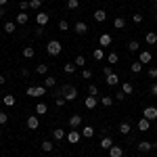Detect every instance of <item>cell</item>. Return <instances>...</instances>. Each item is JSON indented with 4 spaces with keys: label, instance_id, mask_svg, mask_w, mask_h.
I'll return each mask as SVG.
<instances>
[{
    "label": "cell",
    "instance_id": "6da1fadb",
    "mask_svg": "<svg viewBox=\"0 0 157 157\" xmlns=\"http://www.w3.org/2000/svg\"><path fill=\"white\" fill-rule=\"evenodd\" d=\"M55 97H63L65 101H69V103H71V101L78 98V90H75L73 86H69V84H63L59 90H57V94H55Z\"/></svg>",
    "mask_w": 157,
    "mask_h": 157
},
{
    "label": "cell",
    "instance_id": "7a4b0ae2",
    "mask_svg": "<svg viewBox=\"0 0 157 157\" xmlns=\"http://www.w3.org/2000/svg\"><path fill=\"white\" fill-rule=\"evenodd\" d=\"M61 50H63V46H61L59 40H50L48 44H46V52H48L50 57H57V55H61Z\"/></svg>",
    "mask_w": 157,
    "mask_h": 157
},
{
    "label": "cell",
    "instance_id": "3957f363",
    "mask_svg": "<svg viewBox=\"0 0 157 157\" xmlns=\"http://www.w3.org/2000/svg\"><path fill=\"white\" fill-rule=\"evenodd\" d=\"M46 90H48L46 86H29V88L25 90V94H27V97H44Z\"/></svg>",
    "mask_w": 157,
    "mask_h": 157
},
{
    "label": "cell",
    "instance_id": "277c9868",
    "mask_svg": "<svg viewBox=\"0 0 157 157\" xmlns=\"http://www.w3.org/2000/svg\"><path fill=\"white\" fill-rule=\"evenodd\" d=\"M65 140L71 143V145H78V143L82 140V132H80V130H69L67 136H65Z\"/></svg>",
    "mask_w": 157,
    "mask_h": 157
},
{
    "label": "cell",
    "instance_id": "5b68a950",
    "mask_svg": "<svg viewBox=\"0 0 157 157\" xmlns=\"http://www.w3.org/2000/svg\"><path fill=\"white\" fill-rule=\"evenodd\" d=\"M48 21H50V15H48V13H42V11L36 13V23H38V27H46V25H48Z\"/></svg>",
    "mask_w": 157,
    "mask_h": 157
},
{
    "label": "cell",
    "instance_id": "8992f818",
    "mask_svg": "<svg viewBox=\"0 0 157 157\" xmlns=\"http://www.w3.org/2000/svg\"><path fill=\"white\" fill-rule=\"evenodd\" d=\"M143 117H147L149 121L157 120V107H153V105H149V107L143 109Z\"/></svg>",
    "mask_w": 157,
    "mask_h": 157
},
{
    "label": "cell",
    "instance_id": "52a82bcc",
    "mask_svg": "<svg viewBox=\"0 0 157 157\" xmlns=\"http://www.w3.org/2000/svg\"><path fill=\"white\" fill-rule=\"evenodd\" d=\"M67 124H69V128H71V130H80V128H82V117H80L78 113H73Z\"/></svg>",
    "mask_w": 157,
    "mask_h": 157
},
{
    "label": "cell",
    "instance_id": "ba28073f",
    "mask_svg": "<svg viewBox=\"0 0 157 157\" xmlns=\"http://www.w3.org/2000/svg\"><path fill=\"white\" fill-rule=\"evenodd\" d=\"M25 126H27L29 130H38V128H40V117H38V115H29L27 121H25Z\"/></svg>",
    "mask_w": 157,
    "mask_h": 157
},
{
    "label": "cell",
    "instance_id": "9c48e42d",
    "mask_svg": "<svg viewBox=\"0 0 157 157\" xmlns=\"http://www.w3.org/2000/svg\"><path fill=\"white\" fill-rule=\"evenodd\" d=\"M73 32H75L78 36H84L86 32H88V25H86L84 21H75V23H73Z\"/></svg>",
    "mask_w": 157,
    "mask_h": 157
},
{
    "label": "cell",
    "instance_id": "30bf717a",
    "mask_svg": "<svg viewBox=\"0 0 157 157\" xmlns=\"http://www.w3.org/2000/svg\"><path fill=\"white\" fill-rule=\"evenodd\" d=\"M80 132H82V138H92L97 130H94V126H82V130H80Z\"/></svg>",
    "mask_w": 157,
    "mask_h": 157
},
{
    "label": "cell",
    "instance_id": "8fae6325",
    "mask_svg": "<svg viewBox=\"0 0 157 157\" xmlns=\"http://www.w3.org/2000/svg\"><path fill=\"white\" fill-rule=\"evenodd\" d=\"M98 147H101V149H105V151H109V149L113 147V138H111V136H103V138H101V143H98Z\"/></svg>",
    "mask_w": 157,
    "mask_h": 157
},
{
    "label": "cell",
    "instance_id": "7c38bea8",
    "mask_svg": "<svg viewBox=\"0 0 157 157\" xmlns=\"http://www.w3.org/2000/svg\"><path fill=\"white\" fill-rule=\"evenodd\" d=\"M40 149L44 151V153H52L55 151V140H42V145H40Z\"/></svg>",
    "mask_w": 157,
    "mask_h": 157
},
{
    "label": "cell",
    "instance_id": "4fadbf2b",
    "mask_svg": "<svg viewBox=\"0 0 157 157\" xmlns=\"http://www.w3.org/2000/svg\"><path fill=\"white\" fill-rule=\"evenodd\" d=\"M97 105H98V98H97V97H90V94L86 97V101H84V107H86V109H90V111H92Z\"/></svg>",
    "mask_w": 157,
    "mask_h": 157
},
{
    "label": "cell",
    "instance_id": "5bb4252c",
    "mask_svg": "<svg viewBox=\"0 0 157 157\" xmlns=\"http://www.w3.org/2000/svg\"><path fill=\"white\" fill-rule=\"evenodd\" d=\"M105 82H107V86H117L120 84V75L117 73H109V75H105Z\"/></svg>",
    "mask_w": 157,
    "mask_h": 157
},
{
    "label": "cell",
    "instance_id": "9a60e30c",
    "mask_svg": "<svg viewBox=\"0 0 157 157\" xmlns=\"http://www.w3.org/2000/svg\"><path fill=\"white\" fill-rule=\"evenodd\" d=\"M27 21H29V15H27V13H17V17H15V23L17 25H25L27 23Z\"/></svg>",
    "mask_w": 157,
    "mask_h": 157
},
{
    "label": "cell",
    "instance_id": "2e32d148",
    "mask_svg": "<svg viewBox=\"0 0 157 157\" xmlns=\"http://www.w3.org/2000/svg\"><path fill=\"white\" fill-rule=\"evenodd\" d=\"M92 15H94V21H98V23H103V21L107 19V11H105V9H97Z\"/></svg>",
    "mask_w": 157,
    "mask_h": 157
},
{
    "label": "cell",
    "instance_id": "e0dca14e",
    "mask_svg": "<svg viewBox=\"0 0 157 157\" xmlns=\"http://www.w3.org/2000/svg\"><path fill=\"white\" fill-rule=\"evenodd\" d=\"M111 42H113L111 34H101V36H98V44H101V46H111Z\"/></svg>",
    "mask_w": 157,
    "mask_h": 157
},
{
    "label": "cell",
    "instance_id": "ac0fdd59",
    "mask_svg": "<svg viewBox=\"0 0 157 157\" xmlns=\"http://www.w3.org/2000/svg\"><path fill=\"white\" fill-rule=\"evenodd\" d=\"M65 136H67V132H65V130H61V128L52 130V140H55V143H59V140H65Z\"/></svg>",
    "mask_w": 157,
    "mask_h": 157
},
{
    "label": "cell",
    "instance_id": "d6986e66",
    "mask_svg": "<svg viewBox=\"0 0 157 157\" xmlns=\"http://www.w3.org/2000/svg\"><path fill=\"white\" fill-rule=\"evenodd\" d=\"M153 149V143H149V140H140L138 143V153H149Z\"/></svg>",
    "mask_w": 157,
    "mask_h": 157
},
{
    "label": "cell",
    "instance_id": "ffe728a7",
    "mask_svg": "<svg viewBox=\"0 0 157 157\" xmlns=\"http://www.w3.org/2000/svg\"><path fill=\"white\" fill-rule=\"evenodd\" d=\"M109 157H124V147L113 145L111 149H109Z\"/></svg>",
    "mask_w": 157,
    "mask_h": 157
},
{
    "label": "cell",
    "instance_id": "44dd1931",
    "mask_svg": "<svg viewBox=\"0 0 157 157\" xmlns=\"http://www.w3.org/2000/svg\"><path fill=\"white\" fill-rule=\"evenodd\" d=\"M121 92H124V94H126V97H130V94H132L134 92V84L132 82H124V84H121V88H120Z\"/></svg>",
    "mask_w": 157,
    "mask_h": 157
},
{
    "label": "cell",
    "instance_id": "7402d4cb",
    "mask_svg": "<svg viewBox=\"0 0 157 157\" xmlns=\"http://www.w3.org/2000/svg\"><path fill=\"white\" fill-rule=\"evenodd\" d=\"M149 128H151V121L147 120V117H140L138 120V130L140 132H149Z\"/></svg>",
    "mask_w": 157,
    "mask_h": 157
},
{
    "label": "cell",
    "instance_id": "603a6c76",
    "mask_svg": "<svg viewBox=\"0 0 157 157\" xmlns=\"http://www.w3.org/2000/svg\"><path fill=\"white\" fill-rule=\"evenodd\" d=\"M151 59H153V55L149 52V50H140V57H138V61L145 65V63H151Z\"/></svg>",
    "mask_w": 157,
    "mask_h": 157
},
{
    "label": "cell",
    "instance_id": "cb8c5ba5",
    "mask_svg": "<svg viewBox=\"0 0 157 157\" xmlns=\"http://www.w3.org/2000/svg\"><path fill=\"white\" fill-rule=\"evenodd\" d=\"M15 103H17V98L13 97V94H6V97H2V105H6V107H15Z\"/></svg>",
    "mask_w": 157,
    "mask_h": 157
},
{
    "label": "cell",
    "instance_id": "d4e9b609",
    "mask_svg": "<svg viewBox=\"0 0 157 157\" xmlns=\"http://www.w3.org/2000/svg\"><path fill=\"white\" fill-rule=\"evenodd\" d=\"M145 42H147V44H151V46H155V44H157V34H155V32H149V34L145 36Z\"/></svg>",
    "mask_w": 157,
    "mask_h": 157
},
{
    "label": "cell",
    "instance_id": "484cf974",
    "mask_svg": "<svg viewBox=\"0 0 157 157\" xmlns=\"http://www.w3.org/2000/svg\"><path fill=\"white\" fill-rule=\"evenodd\" d=\"M36 73L38 75H48V65H46V63H38Z\"/></svg>",
    "mask_w": 157,
    "mask_h": 157
},
{
    "label": "cell",
    "instance_id": "4316f807",
    "mask_svg": "<svg viewBox=\"0 0 157 157\" xmlns=\"http://www.w3.org/2000/svg\"><path fill=\"white\" fill-rule=\"evenodd\" d=\"M34 55H36L34 46H23V59H34Z\"/></svg>",
    "mask_w": 157,
    "mask_h": 157
},
{
    "label": "cell",
    "instance_id": "83f0119b",
    "mask_svg": "<svg viewBox=\"0 0 157 157\" xmlns=\"http://www.w3.org/2000/svg\"><path fill=\"white\" fill-rule=\"evenodd\" d=\"M113 27H115V29H124V27H126V19H124V17H115V19H113Z\"/></svg>",
    "mask_w": 157,
    "mask_h": 157
},
{
    "label": "cell",
    "instance_id": "f1b7e54d",
    "mask_svg": "<svg viewBox=\"0 0 157 157\" xmlns=\"http://www.w3.org/2000/svg\"><path fill=\"white\" fill-rule=\"evenodd\" d=\"M4 32H6V34H15V32H17V23H15V21H6V23H4Z\"/></svg>",
    "mask_w": 157,
    "mask_h": 157
},
{
    "label": "cell",
    "instance_id": "f546056e",
    "mask_svg": "<svg viewBox=\"0 0 157 157\" xmlns=\"http://www.w3.org/2000/svg\"><path fill=\"white\" fill-rule=\"evenodd\" d=\"M128 50H130V52H138V50H140V42H138V40H130V42H128Z\"/></svg>",
    "mask_w": 157,
    "mask_h": 157
},
{
    "label": "cell",
    "instance_id": "4dcf8cb0",
    "mask_svg": "<svg viewBox=\"0 0 157 157\" xmlns=\"http://www.w3.org/2000/svg\"><path fill=\"white\" fill-rule=\"evenodd\" d=\"M92 59L103 61V59H105V50L101 48V46H98V48H94V50H92Z\"/></svg>",
    "mask_w": 157,
    "mask_h": 157
},
{
    "label": "cell",
    "instance_id": "1f68e13d",
    "mask_svg": "<svg viewBox=\"0 0 157 157\" xmlns=\"http://www.w3.org/2000/svg\"><path fill=\"white\" fill-rule=\"evenodd\" d=\"M55 84H57V78H55V75H46V78H44V86H46V88H55Z\"/></svg>",
    "mask_w": 157,
    "mask_h": 157
},
{
    "label": "cell",
    "instance_id": "d6a6232c",
    "mask_svg": "<svg viewBox=\"0 0 157 157\" xmlns=\"http://www.w3.org/2000/svg\"><path fill=\"white\" fill-rule=\"evenodd\" d=\"M113 103H115V98H113V97H101V105H103V107L109 109Z\"/></svg>",
    "mask_w": 157,
    "mask_h": 157
},
{
    "label": "cell",
    "instance_id": "836d02e7",
    "mask_svg": "<svg viewBox=\"0 0 157 157\" xmlns=\"http://www.w3.org/2000/svg\"><path fill=\"white\" fill-rule=\"evenodd\" d=\"M120 132L121 134H130V132H132V126H130L128 121H121V124H120Z\"/></svg>",
    "mask_w": 157,
    "mask_h": 157
},
{
    "label": "cell",
    "instance_id": "e575fe53",
    "mask_svg": "<svg viewBox=\"0 0 157 157\" xmlns=\"http://www.w3.org/2000/svg\"><path fill=\"white\" fill-rule=\"evenodd\" d=\"M46 111H48V105H46V103H38L36 105V113L38 115H44Z\"/></svg>",
    "mask_w": 157,
    "mask_h": 157
},
{
    "label": "cell",
    "instance_id": "d590c367",
    "mask_svg": "<svg viewBox=\"0 0 157 157\" xmlns=\"http://www.w3.org/2000/svg\"><path fill=\"white\" fill-rule=\"evenodd\" d=\"M140 69H143V63L140 61H134L132 65H130V71L132 73H140Z\"/></svg>",
    "mask_w": 157,
    "mask_h": 157
},
{
    "label": "cell",
    "instance_id": "8d00e7d4",
    "mask_svg": "<svg viewBox=\"0 0 157 157\" xmlns=\"http://www.w3.org/2000/svg\"><path fill=\"white\" fill-rule=\"evenodd\" d=\"M75 69H78L75 63H65V65H63V71L65 73H75Z\"/></svg>",
    "mask_w": 157,
    "mask_h": 157
},
{
    "label": "cell",
    "instance_id": "74e56055",
    "mask_svg": "<svg viewBox=\"0 0 157 157\" xmlns=\"http://www.w3.org/2000/svg\"><path fill=\"white\" fill-rule=\"evenodd\" d=\"M67 9L69 11H78L80 9V0H67Z\"/></svg>",
    "mask_w": 157,
    "mask_h": 157
},
{
    "label": "cell",
    "instance_id": "f35d334b",
    "mask_svg": "<svg viewBox=\"0 0 157 157\" xmlns=\"http://www.w3.org/2000/svg\"><path fill=\"white\" fill-rule=\"evenodd\" d=\"M73 63H75V67H84V65H86V57H84V55H78Z\"/></svg>",
    "mask_w": 157,
    "mask_h": 157
},
{
    "label": "cell",
    "instance_id": "ab89813d",
    "mask_svg": "<svg viewBox=\"0 0 157 157\" xmlns=\"http://www.w3.org/2000/svg\"><path fill=\"white\" fill-rule=\"evenodd\" d=\"M117 61H120L117 52H109V55H107V63H109V65H113V63H117Z\"/></svg>",
    "mask_w": 157,
    "mask_h": 157
},
{
    "label": "cell",
    "instance_id": "60d3db41",
    "mask_svg": "<svg viewBox=\"0 0 157 157\" xmlns=\"http://www.w3.org/2000/svg\"><path fill=\"white\" fill-rule=\"evenodd\" d=\"M40 6H42V0H29V9L32 11H40Z\"/></svg>",
    "mask_w": 157,
    "mask_h": 157
},
{
    "label": "cell",
    "instance_id": "b9f144b4",
    "mask_svg": "<svg viewBox=\"0 0 157 157\" xmlns=\"http://www.w3.org/2000/svg\"><path fill=\"white\" fill-rule=\"evenodd\" d=\"M59 32H69V21L61 19V21H59Z\"/></svg>",
    "mask_w": 157,
    "mask_h": 157
},
{
    "label": "cell",
    "instance_id": "7bdbcfd3",
    "mask_svg": "<svg viewBox=\"0 0 157 157\" xmlns=\"http://www.w3.org/2000/svg\"><path fill=\"white\" fill-rule=\"evenodd\" d=\"M143 19H145V17H143V13H134V15H132V21H134L136 25L143 23Z\"/></svg>",
    "mask_w": 157,
    "mask_h": 157
},
{
    "label": "cell",
    "instance_id": "ee69618b",
    "mask_svg": "<svg viewBox=\"0 0 157 157\" xmlns=\"http://www.w3.org/2000/svg\"><path fill=\"white\" fill-rule=\"evenodd\" d=\"M88 94H90V97H97V94H98V86L90 84V86H88Z\"/></svg>",
    "mask_w": 157,
    "mask_h": 157
},
{
    "label": "cell",
    "instance_id": "f6af8a7d",
    "mask_svg": "<svg viewBox=\"0 0 157 157\" xmlns=\"http://www.w3.org/2000/svg\"><path fill=\"white\" fill-rule=\"evenodd\" d=\"M19 9H21L23 13H27L29 11V0H21V2H19Z\"/></svg>",
    "mask_w": 157,
    "mask_h": 157
},
{
    "label": "cell",
    "instance_id": "bcb514c9",
    "mask_svg": "<svg viewBox=\"0 0 157 157\" xmlns=\"http://www.w3.org/2000/svg\"><path fill=\"white\" fill-rule=\"evenodd\" d=\"M55 103H57V107H65V103H67V101H65L63 97H55Z\"/></svg>",
    "mask_w": 157,
    "mask_h": 157
},
{
    "label": "cell",
    "instance_id": "7dc6e473",
    "mask_svg": "<svg viewBox=\"0 0 157 157\" xmlns=\"http://www.w3.org/2000/svg\"><path fill=\"white\" fill-rule=\"evenodd\" d=\"M82 78H84V80H92V71H90V69H84V71H82Z\"/></svg>",
    "mask_w": 157,
    "mask_h": 157
},
{
    "label": "cell",
    "instance_id": "c3c4849f",
    "mask_svg": "<svg viewBox=\"0 0 157 157\" xmlns=\"http://www.w3.org/2000/svg\"><path fill=\"white\" fill-rule=\"evenodd\" d=\"M113 98H115V101H124V98H126V94H124L121 90H117V92L113 94Z\"/></svg>",
    "mask_w": 157,
    "mask_h": 157
},
{
    "label": "cell",
    "instance_id": "681fc988",
    "mask_svg": "<svg viewBox=\"0 0 157 157\" xmlns=\"http://www.w3.org/2000/svg\"><path fill=\"white\" fill-rule=\"evenodd\" d=\"M6 121H9V115L6 113H0V126H6Z\"/></svg>",
    "mask_w": 157,
    "mask_h": 157
},
{
    "label": "cell",
    "instance_id": "f907efd6",
    "mask_svg": "<svg viewBox=\"0 0 157 157\" xmlns=\"http://www.w3.org/2000/svg\"><path fill=\"white\" fill-rule=\"evenodd\" d=\"M147 73H149V78H153V80H155V78H157V67H151Z\"/></svg>",
    "mask_w": 157,
    "mask_h": 157
},
{
    "label": "cell",
    "instance_id": "816d5d0a",
    "mask_svg": "<svg viewBox=\"0 0 157 157\" xmlns=\"http://www.w3.org/2000/svg\"><path fill=\"white\" fill-rule=\"evenodd\" d=\"M21 78H29V69L27 67H21Z\"/></svg>",
    "mask_w": 157,
    "mask_h": 157
},
{
    "label": "cell",
    "instance_id": "f5cc1de1",
    "mask_svg": "<svg viewBox=\"0 0 157 157\" xmlns=\"http://www.w3.org/2000/svg\"><path fill=\"white\" fill-rule=\"evenodd\" d=\"M103 73H105V75H109V73H113V67H111V65H107V67L103 69Z\"/></svg>",
    "mask_w": 157,
    "mask_h": 157
},
{
    "label": "cell",
    "instance_id": "db71d44e",
    "mask_svg": "<svg viewBox=\"0 0 157 157\" xmlns=\"http://www.w3.org/2000/svg\"><path fill=\"white\" fill-rule=\"evenodd\" d=\"M151 94L157 97V82H155V84H151Z\"/></svg>",
    "mask_w": 157,
    "mask_h": 157
},
{
    "label": "cell",
    "instance_id": "11a10c76",
    "mask_svg": "<svg viewBox=\"0 0 157 157\" xmlns=\"http://www.w3.org/2000/svg\"><path fill=\"white\" fill-rule=\"evenodd\" d=\"M4 82H6V78H4V75L0 73V86H4Z\"/></svg>",
    "mask_w": 157,
    "mask_h": 157
},
{
    "label": "cell",
    "instance_id": "9f6ffc18",
    "mask_svg": "<svg viewBox=\"0 0 157 157\" xmlns=\"http://www.w3.org/2000/svg\"><path fill=\"white\" fill-rule=\"evenodd\" d=\"M4 13H6V9H4V6H0V17H4Z\"/></svg>",
    "mask_w": 157,
    "mask_h": 157
},
{
    "label": "cell",
    "instance_id": "6f0895ef",
    "mask_svg": "<svg viewBox=\"0 0 157 157\" xmlns=\"http://www.w3.org/2000/svg\"><path fill=\"white\" fill-rule=\"evenodd\" d=\"M6 2H9V0H0V6H6Z\"/></svg>",
    "mask_w": 157,
    "mask_h": 157
},
{
    "label": "cell",
    "instance_id": "680465c9",
    "mask_svg": "<svg viewBox=\"0 0 157 157\" xmlns=\"http://www.w3.org/2000/svg\"><path fill=\"white\" fill-rule=\"evenodd\" d=\"M153 149H155V151H157V140H155V143H153Z\"/></svg>",
    "mask_w": 157,
    "mask_h": 157
},
{
    "label": "cell",
    "instance_id": "91938a15",
    "mask_svg": "<svg viewBox=\"0 0 157 157\" xmlns=\"http://www.w3.org/2000/svg\"><path fill=\"white\" fill-rule=\"evenodd\" d=\"M42 157H50V155H48V153H46V155H42Z\"/></svg>",
    "mask_w": 157,
    "mask_h": 157
},
{
    "label": "cell",
    "instance_id": "94428289",
    "mask_svg": "<svg viewBox=\"0 0 157 157\" xmlns=\"http://www.w3.org/2000/svg\"><path fill=\"white\" fill-rule=\"evenodd\" d=\"M155 19H157V11H155Z\"/></svg>",
    "mask_w": 157,
    "mask_h": 157
},
{
    "label": "cell",
    "instance_id": "6125c7cd",
    "mask_svg": "<svg viewBox=\"0 0 157 157\" xmlns=\"http://www.w3.org/2000/svg\"><path fill=\"white\" fill-rule=\"evenodd\" d=\"M0 105H2V98H0Z\"/></svg>",
    "mask_w": 157,
    "mask_h": 157
},
{
    "label": "cell",
    "instance_id": "be15d7a7",
    "mask_svg": "<svg viewBox=\"0 0 157 157\" xmlns=\"http://www.w3.org/2000/svg\"><path fill=\"white\" fill-rule=\"evenodd\" d=\"M151 157H157V155H151Z\"/></svg>",
    "mask_w": 157,
    "mask_h": 157
},
{
    "label": "cell",
    "instance_id": "e7e4bbea",
    "mask_svg": "<svg viewBox=\"0 0 157 157\" xmlns=\"http://www.w3.org/2000/svg\"><path fill=\"white\" fill-rule=\"evenodd\" d=\"M153 2H157V0H153Z\"/></svg>",
    "mask_w": 157,
    "mask_h": 157
}]
</instances>
